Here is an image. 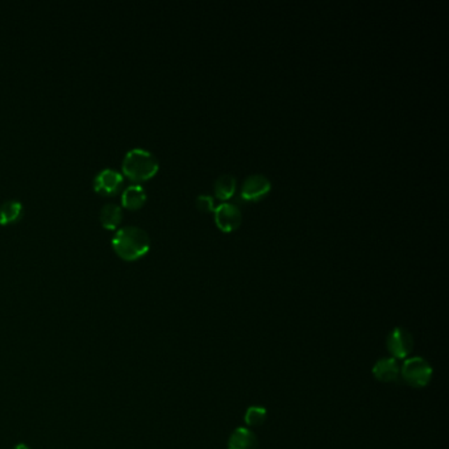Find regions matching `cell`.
<instances>
[{
  "mask_svg": "<svg viewBox=\"0 0 449 449\" xmlns=\"http://www.w3.org/2000/svg\"><path fill=\"white\" fill-rule=\"evenodd\" d=\"M373 377L382 383H392L401 378V367L392 358H380L371 369Z\"/></svg>",
  "mask_w": 449,
  "mask_h": 449,
  "instance_id": "cell-8",
  "label": "cell"
},
{
  "mask_svg": "<svg viewBox=\"0 0 449 449\" xmlns=\"http://www.w3.org/2000/svg\"><path fill=\"white\" fill-rule=\"evenodd\" d=\"M123 182H124L123 174L112 168H104L95 175L94 189L95 191L103 196H112L117 193V190H120Z\"/></svg>",
  "mask_w": 449,
  "mask_h": 449,
  "instance_id": "cell-5",
  "label": "cell"
},
{
  "mask_svg": "<svg viewBox=\"0 0 449 449\" xmlns=\"http://www.w3.org/2000/svg\"><path fill=\"white\" fill-rule=\"evenodd\" d=\"M13 449H31L27 444H24V443H20V444H17V446H15V448Z\"/></svg>",
  "mask_w": 449,
  "mask_h": 449,
  "instance_id": "cell-16",
  "label": "cell"
},
{
  "mask_svg": "<svg viewBox=\"0 0 449 449\" xmlns=\"http://www.w3.org/2000/svg\"><path fill=\"white\" fill-rule=\"evenodd\" d=\"M236 184L237 181L232 174H223L215 181L214 184V190L215 196H218L221 200L230 199V196L235 194L236 191Z\"/></svg>",
  "mask_w": 449,
  "mask_h": 449,
  "instance_id": "cell-13",
  "label": "cell"
},
{
  "mask_svg": "<svg viewBox=\"0 0 449 449\" xmlns=\"http://www.w3.org/2000/svg\"><path fill=\"white\" fill-rule=\"evenodd\" d=\"M116 253L124 260H138L150 248L148 232L138 226H126L116 230L112 237Z\"/></svg>",
  "mask_w": 449,
  "mask_h": 449,
  "instance_id": "cell-1",
  "label": "cell"
},
{
  "mask_svg": "<svg viewBox=\"0 0 449 449\" xmlns=\"http://www.w3.org/2000/svg\"><path fill=\"white\" fill-rule=\"evenodd\" d=\"M215 223L220 230L230 232L242 224V214L235 203L224 202L214 209Z\"/></svg>",
  "mask_w": 449,
  "mask_h": 449,
  "instance_id": "cell-7",
  "label": "cell"
},
{
  "mask_svg": "<svg viewBox=\"0 0 449 449\" xmlns=\"http://www.w3.org/2000/svg\"><path fill=\"white\" fill-rule=\"evenodd\" d=\"M196 206L200 211H212L214 209V198L208 194H202L196 198Z\"/></svg>",
  "mask_w": 449,
  "mask_h": 449,
  "instance_id": "cell-15",
  "label": "cell"
},
{
  "mask_svg": "<svg viewBox=\"0 0 449 449\" xmlns=\"http://www.w3.org/2000/svg\"><path fill=\"white\" fill-rule=\"evenodd\" d=\"M266 416H267V413H266V410L263 406H251L245 411L244 420H245L246 426L258 427L264 425Z\"/></svg>",
  "mask_w": 449,
  "mask_h": 449,
  "instance_id": "cell-14",
  "label": "cell"
},
{
  "mask_svg": "<svg viewBox=\"0 0 449 449\" xmlns=\"http://www.w3.org/2000/svg\"><path fill=\"white\" fill-rule=\"evenodd\" d=\"M99 218H101V221H102V224L105 228L114 230L123 219V211H122V207L117 203L110 202V203H105L102 209H101Z\"/></svg>",
  "mask_w": 449,
  "mask_h": 449,
  "instance_id": "cell-12",
  "label": "cell"
},
{
  "mask_svg": "<svg viewBox=\"0 0 449 449\" xmlns=\"http://www.w3.org/2000/svg\"><path fill=\"white\" fill-rule=\"evenodd\" d=\"M147 200L145 189L138 184H132L123 190L122 203L127 208L136 209L140 208Z\"/></svg>",
  "mask_w": 449,
  "mask_h": 449,
  "instance_id": "cell-10",
  "label": "cell"
},
{
  "mask_svg": "<svg viewBox=\"0 0 449 449\" xmlns=\"http://www.w3.org/2000/svg\"><path fill=\"white\" fill-rule=\"evenodd\" d=\"M157 157L144 148L128 150L123 160V172L133 181H144L159 172Z\"/></svg>",
  "mask_w": 449,
  "mask_h": 449,
  "instance_id": "cell-2",
  "label": "cell"
},
{
  "mask_svg": "<svg viewBox=\"0 0 449 449\" xmlns=\"http://www.w3.org/2000/svg\"><path fill=\"white\" fill-rule=\"evenodd\" d=\"M414 336L402 327L394 328L386 339V346L392 358L406 360L414 351Z\"/></svg>",
  "mask_w": 449,
  "mask_h": 449,
  "instance_id": "cell-4",
  "label": "cell"
},
{
  "mask_svg": "<svg viewBox=\"0 0 449 449\" xmlns=\"http://www.w3.org/2000/svg\"><path fill=\"white\" fill-rule=\"evenodd\" d=\"M23 203L17 199H8L0 205V224H10L23 215Z\"/></svg>",
  "mask_w": 449,
  "mask_h": 449,
  "instance_id": "cell-11",
  "label": "cell"
},
{
  "mask_svg": "<svg viewBox=\"0 0 449 449\" xmlns=\"http://www.w3.org/2000/svg\"><path fill=\"white\" fill-rule=\"evenodd\" d=\"M228 449H258V440L251 428L237 427L230 434Z\"/></svg>",
  "mask_w": 449,
  "mask_h": 449,
  "instance_id": "cell-9",
  "label": "cell"
},
{
  "mask_svg": "<svg viewBox=\"0 0 449 449\" xmlns=\"http://www.w3.org/2000/svg\"><path fill=\"white\" fill-rule=\"evenodd\" d=\"M272 190V182L264 174L248 175L242 186V196L245 200H260Z\"/></svg>",
  "mask_w": 449,
  "mask_h": 449,
  "instance_id": "cell-6",
  "label": "cell"
},
{
  "mask_svg": "<svg viewBox=\"0 0 449 449\" xmlns=\"http://www.w3.org/2000/svg\"><path fill=\"white\" fill-rule=\"evenodd\" d=\"M434 370L423 358L414 356L404 360L401 367V378L411 388L422 389L429 385Z\"/></svg>",
  "mask_w": 449,
  "mask_h": 449,
  "instance_id": "cell-3",
  "label": "cell"
}]
</instances>
